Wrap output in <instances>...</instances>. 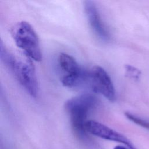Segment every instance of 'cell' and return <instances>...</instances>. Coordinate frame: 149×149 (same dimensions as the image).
Listing matches in <instances>:
<instances>
[{"label": "cell", "instance_id": "cell-1", "mask_svg": "<svg viewBox=\"0 0 149 149\" xmlns=\"http://www.w3.org/2000/svg\"><path fill=\"white\" fill-rule=\"evenodd\" d=\"M97 103L96 97L90 93H85L69 99L65 104V108L70 116L72 129L80 138L87 136L85 124L89 112Z\"/></svg>", "mask_w": 149, "mask_h": 149}, {"label": "cell", "instance_id": "cell-2", "mask_svg": "<svg viewBox=\"0 0 149 149\" xmlns=\"http://www.w3.org/2000/svg\"><path fill=\"white\" fill-rule=\"evenodd\" d=\"M11 34L16 45L27 57L35 61H41L42 54L39 39L29 23L21 21L16 23L12 28Z\"/></svg>", "mask_w": 149, "mask_h": 149}, {"label": "cell", "instance_id": "cell-3", "mask_svg": "<svg viewBox=\"0 0 149 149\" xmlns=\"http://www.w3.org/2000/svg\"><path fill=\"white\" fill-rule=\"evenodd\" d=\"M58 65L63 73L61 81L65 87H76L87 81V71L83 69L72 56L66 53L60 54Z\"/></svg>", "mask_w": 149, "mask_h": 149}, {"label": "cell", "instance_id": "cell-4", "mask_svg": "<svg viewBox=\"0 0 149 149\" xmlns=\"http://www.w3.org/2000/svg\"><path fill=\"white\" fill-rule=\"evenodd\" d=\"M27 93L32 97L36 98L38 94V85L36 70L31 59L17 60L10 70Z\"/></svg>", "mask_w": 149, "mask_h": 149}, {"label": "cell", "instance_id": "cell-5", "mask_svg": "<svg viewBox=\"0 0 149 149\" xmlns=\"http://www.w3.org/2000/svg\"><path fill=\"white\" fill-rule=\"evenodd\" d=\"M87 81L92 90L110 101H114L116 93L112 80L106 70L100 66H94L87 71Z\"/></svg>", "mask_w": 149, "mask_h": 149}, {"label": "cell", "instance_id": "cell-6", "mask_svg": "<svg viewBox=\"0 0 149 149\" xmlns=\"http://www.w3.org/2000/svg\"><path fill=\"white\" fill-rule=\"evenodd\" d=\"M86 132L102 139L121 143L129 149H137L133 144L123 134L99 122L88 120L85 124Z\"/></svg>", "mask_w": 149, "mask_h": 149}, {"label": "cell", "instance_id": "cell-7", "mask_svg": "<svg viewBox=\"0 0 149 149\" xmlns=\"http://www.w3.org/2000/svg\"><path fill=\"white\" fill-rule=\"evenodd\" d=\"M84 8L88 24L94 33L101 40L108 41L111 38L109 31L102 20L95 2L89 0L85 1Z\"/></svg>", "mask_w": 149, "mask_h": 149}, {"label": "cell", "instance_id": "cell-8", "mask_svg": "<svg viewBox=\"0 0 149 149\" xmlns=\"http://www.w3.org/2000/svg\"><path fill=\"white\" fill-rule=\"evenodd\" d=\"M125 116L131 122L149 130V119L143 118L130 112H126Z\"/></svg>", "mask_w": 149, "mask_h": 149}, {"label": "cell", "instance_id": "cell-9", "mask_svg": "<svg viewBox=\"0 0 149 149\" xmlns=\"http://www.w3.org/2000/svg\"><path fill=\"white\" fill-rule=\"evenodd\" d=\"M125 71L126 75L129 77L134 80H138L141 75V72L138 69L130 65L125 66Z\"/></svg>", "mask_w": 149, "mask_h": 149}, {"label": "cell", "instance_id": "cell-10", "mask_svg": "<svg viewBox=\"0 0 149 149\" xmlns=\"http://www.w3.org/2000/svg\"><path fill=\"white\" fill-rule=\"evenodd\" d=\"M113 149H129L127 147L125 146H121V145H118L116 146Z\"/></svg>", "mask_w": 149, "mask_h": 149}]
</instances>
